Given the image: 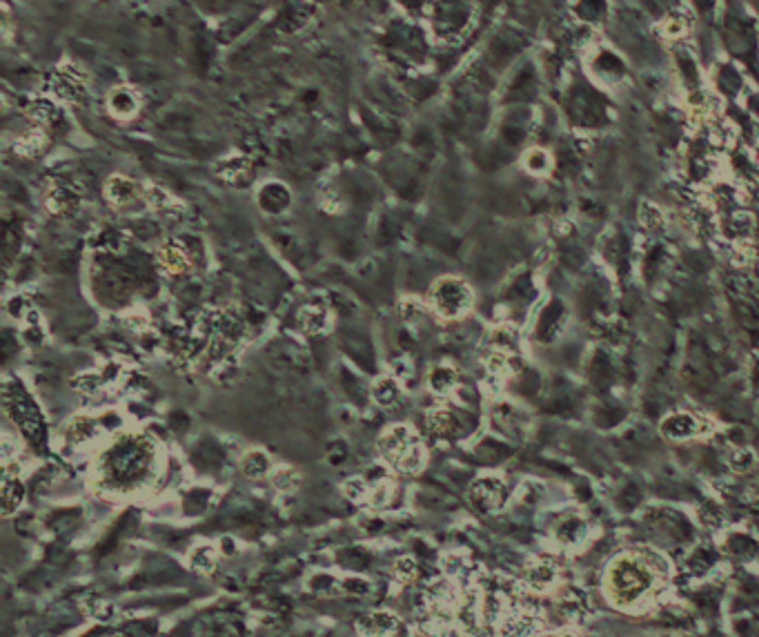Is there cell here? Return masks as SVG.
<instances>
[{"label": "cell", "mask_w": 759, "mask_h": 637, "mask_svg": "<svg viewBox=\"0 0 759 637\" xmlns=\"http://www.w3.org/2000/svg\"><path fill=\"white\" fill-rule=\"evenodd\" d=\"M158 450L149 437L141 432L118 435L100 452L96 464V481L108 493H134L154 479Z\"/></svg>", "instance_id": "cell-1"}, {"label": "cell", "mask_w": 759, "mask_h": 637, "mask_svg": "<svg viewBox=\"0 0 759 637\" xmlns=\"http://www.w3.org/2000/svg\"><path fill=\"white\" fill-rule=\"evenodd\" d=\"M378 452L388 466L405 475H415L426 466V448L410 426H392L378 439Z\"/></svg>", "instance_id": "cell-2"}, {"label": "cell", "mask_w": 759, "mask_h": 637, "mask_svg": "<svg viewBox=\"0 0 759 637\" xmlns=\"http://www.w3.org/2000/svg\"><path fill=\"white\" fill-rule=\"evenodd\" d=\"M652 586V570L637 557H619L608 570V588L617 604L639 599Z\"/></svg>", "instance_id": "cell-3"}, {"label": "cell", "mask_w": 759, "mask_h": 637, "mask_svg": "<svg viewBox=\"0 0 759 637\" xmlns=\"http://www.w3.org/2000/svg\"><path fill=\"white\" fill-rule=\"evenodd\" d=\"M430 306L444 318H459L473 306V290L457 277L439 279L430 290Z\"/></svg>", "instance_id": "cell-4"}, {"label": "cell", "mask_w": 759, "mask_h": 637, "mask_svg": "<svg viewBox=\"0 0 759 637\" xmlns=\"http://www.w3.org/2000/svg\"><path fill=\"white\" fill-rule=\"evenodd\" d=\"M354 629L361 637H410L405 621L390 611L363 613L354 621Z\"/></svg>", "instance_id": "cell-5"}, {"label": "cell", "mask_w": 759, "mask_h": 637, "mask_svg": "<svg viewBox=\"0 0 759 637\" xmlns=\"http://www.w3.org/2000/svg\"><path fill=\"white\" fill-rule=\"evenodd\" d=\"M52 92L63 101H81L87 92V76L81 67L71 63H60L50 79Z\"/></svg>", "instance_id": "cell-6"}, {"label": "cell", "mask_w": 759, "mask_h": 637, "mask_svg": "<svg viewBox=\"0 0 759 637\" xmlns=\"http://www.w3.org/2000/svg\"><path fill=\"white\" fill-rule=\"evenodd\" d=\"M470 504L481 512H492L504 506L506 502V483L499 477H479L473 481V486L468 490Z\"/></svg>", "instance_id": "cell-7"}, {"label": "cell", "mask_w": 759, "mask_h": 637, "mask_svg": "<svg viewBox=\"0 0 759 637\" xmlns=\"http://www.w3.org/2000/svg\"><path fill=\"white\" fill-rule=\"evenodd\" d=\"M5 403H7V411L13 415V421H16L18 426L23 428V432L32 439V442H40V439H42V421H40L38 411L32 403H29V399L25 397V394L16 392L11 397L9 392H5Z\"/></svg>", "instance_id": "cell-8"}, {"label": "cell", "mask_w": 759, "mask_h": 637, "mask_svg": "<svg viewBox=\"0 0 759 637\" xmlns=\"http://www.w3.org/2000/svg\"><path fill=\"white\" fill-rule=\"evenodd\" d=\"M143 196H145V188L129 176L112 174L108 178V183H105V199L114 207H127L136 201H141Z\"/></svg>", "instance_id": "cell-9"}, {"label": "cell", "mask_w": 759, "mask_h": 637, "mask_svg": "<svg viewBox=\"0 0 759 637\" xmlns=\"http://www.w3.org/2000/svg\"><path fill=\"white\" fill-rule=\"evenodd\" d=\"M702 430H704L702 421L690 413H671L661 421V435L666 439H673V442L690 439L695 435H700Z\"/></svg>", "instance_id": "cell-10"}, {"label": "cell", "mask_w": 759, "mask_h": 637, "mask_svg": "<svg viewBox=\"0 0 759 637\" xmlns=\"http://www.w3.org/2000/svg\"><path fill=\"white\" fill-rule=\"evenodd\" d=\"M463 417L452 408H436L428 415V428L439 439H454L463 432Z\"/></svg>", "instance_id": "cell-11"}, {"label": "cell", "mask_w": 759, "mask_h": 637, "mask_svg": "<svg viewBox=\"0 0 759 637\" xmlns=\"http://www.w3.org/2000/svg\"><path fill=\"white\" fill-rule=\"evenodd\" d=\"M81 196L63 183H52L45 192V205L56 217H69L79 210Z\"/></svg>", "instance_id": "cell-12"}, {"label": "cell", "mask_w": 759, "mask_h": 637, "mask_svg": "<svg viewBox=\"0 0 759 637\" xmlns=\"http://www.w3.org/2000/svg\"><path fill=\"white\" fill-rule=\"evenodd\" d=\"M108 110L114 118H120V120H127L132 116L139 114L141 110V98L139 94L134 92L132 87L127 85H118L114 87L110 96H108Z\"/></svg>", "instance_id": "cell-13"}, {"label": "cell", "mask_w": 759, "mask_h": 637, "mask_svg": "<svg viewBox=\"0 0 759 637\" xmlns=\"http://www.w3.org/2000/svg\"><path fill=\"white\" fill-rule=\"evenodd\" d=\"M216 174L225 183L243 185L252 174V163L245 156H227L216 165Z\"/></svg>", "instance_id": "cell-14"}, {"label": "cell", "mask_w": 759, "mask_h": 637, "mask_svg": "<svg viewBox=\"0 0 759 637\" xmlns=\"http://www.w3.org/2000/svg\"><path fill=\"white\" fill-rule=\"evenodd\" d=\"M0 502H3V515L5 517H11L16 512L23 502H25V486L18 477H13L11 473L3 475V488H0Z\"/></svg>", "instance_id": "cell-15"}, {"label": "cell", "mask_w": 759, "mask_h": 637, "mask_svg": "<svg viewBox=\"0 0 759 637\" xmlns=\"http://www.w3.org/2000/svg\"><path fill=\"white\" fill-rule=\"evenodd\" d=\"M156 259H158V265L163 268V272H167V275H183L190 265L187 250L180 243L163 246L156 254Z\"/></svg>", "instance_id": "cell-16"}, {"label": "cell", "mask_w": 759, "mask_h": 637, "mask_svg": "<svg viewBox=\"0 0 759 637\" xmlns=\"http://www.w3.org/2000/svg\"><path fill=\"white\" fill-rule=\"evenodd\" d=\"M96 432H98L96 419L81 415V417H74V419L69 421L65 437H67V442H69L71 446H83V444H87V442H92V439L96 437Z\"/></svg>", "instance_id": "cell-17"}, {"label": "cell", "mask_w": 759, "mask_h": 637, "mask_svg": "<svg viewBox=\"0 0 759 637\" xmlns=\"http://www.w3.org/2000/svg\"><path fill=\"white\" fill-rule=\"evenodd\" d=\"M299 323L301 328L308 332V335H321V332L328 328L330 318H328V310L321 306V303H308L306 308L299 314Z\"/></svg>", "instance_id": "cell-18"}, {"label": "cell", "mask_w": 759, "mask_h": 637, "mask_svg": "<svg viewBox=\"0 0 759 637\" xmlns=\"http://www.w3.org/2000/svg\"><path fill=\"white\" fill-rule=\"evenodd\" d=\"M190 566L196 570V573H203V575H209L214 573L216 566H219V553L212 544H199L194 546L192 553H190Z\"/></svg>", "instance_id": "cell-19"}, {"label": "cell", "mask_w": 759, "mask_h": 637, "mask_svg": "<svg viewBox=\"0 0 759 637\" xmlns=\"http://www.w3.org/2000/svg\"><path fill=\"white\" fill-rule=\"evenodd\" d=\"M241 470H243V473H245L250 479H263V477L270 475L272 461H270V457H267L263 450H250V452L243 454Z\"/></svg>", "instance_id": "cell-20"}, {"label": "cell", "mask_w": 759, "mask_h": 637, "mask_svg": "<svg viewBox=\"0 0 759 637\" xmlns=\"http://www.w3.org/2000/svg\"><path fill=\"white\" fill-rule=\"evenodd\" d=\"M428 388H430L434 394H448V392H452L454 388H457V370H454L452 366H446V363L432 368L430 374H428Z\"/></svg>", "instance_id": "cell-21"}, {"label": "cell", "mask_w": 759, "mask_h": 637, "mask_svg": "<svg viewBox=\"0 0 759 637\" xmlns=\"http://www.w3.org/2000/svg\"><path fill=\"white\" fill-rule=\"evenodd\" d=\"M261 207L272 212V214H279L287 205H290V192H287L281 183H270L267 188L261 190Z\"/></svg>", "instance_id": "cell-22"}, {"label": "cell", "mask_w": 759, "mask_h": 637, "mask_svg": "<svg viewBox=\"0 0 759 637\" xmlns=\"http://www.w3.org/2000/svg\"><path fill=\"white\" fill-rule=\"evenodd\" d=\"M494 419L499 426H504V430H510V432L523 430V426L528 423V417L523 415V411H519V408L512 403H499L494 411Z\"/></svg>", "instance_id": "cell-23"}, {"label": "cell", "mask_w": 759, "mask_h": 637, "mask_svg": "<svg viewBox=\"0 0 759 637\" xmlns=\"http://www.w3.org/2000/svg\"><path fill=\"white\" fill-rule=\"evenodd\" d=\"M372 399L383 406V408H390L394 406L399 399H401V390H399V384L394 381L392 377H381L376 379V384L372 386Z\"/></svg>", "instance_id": "cell-24"}, {"label": "cell", "mask_w": 759, "mask_h": 637, "mask_svg": "<svg viewBox=\"0 0 759 637\" xmlns=\"http://www.w3.org/2000/svg\"><path fill=\"white\" fill-rule=\"evenodd\" d=\"M308 588L314 595H323V597H334L341 593V578L330 573H316L312 575V580L308 584Z\"/></svg>", "instance_id": "cell-25"}, {"label": "cell", "mask_w": 759, "mask_h": 637, "mask_svg": "<svg viewBox=\"0 0 759 637\" xmlns=\"http://www.w3.org/2000/svg\"><path fill=\"white\" fill-rule=\"evenodd\" d=\"M523 168H526L530 174H535V176H543V174H548V172H550V168H552V159H550V154H548V151H545V149H541V147H533V149H528V151H526V156H523Z\"/></svg>", "instance_id": "cell-26"}, {"label": "cell", "mask_w": 759, "mask_h": 637, "mask_svg": "<svg viewBox=\"0 0 759 637\" xmlns=\"http://www.w3.org/2000/svg\"><path fill=\"white\" fill-rule=\"evenodd\" d=\"M272 483H274V488L281 493H292L301 483V475L292 466H281L272 473Z\"/></svg>", "instance_id": "cell-27"}, {"label": "cell", "mask_w": 759, "mask_h": 637, "mask_svg": "<svg viewBox=\"0 0 759 637\" xmlns=\"http://www.w3.org/2000/svg\"><path fill=\"white\" fill-rule=\"evenodd\" d=\"M552 580H555V570H552L550 564H535V566L528 568L526 582H528L530 588L543 590V588H548L552 584Z\"/></svg>", "instance_id": "cell-28"}, {"label": "cell", "mask_w": 759, "mask_h": 637, "mask_svg": "<svg viewBox=\"0 0 759 637\" xmlns=\"http://www.w3.org/2000/svg\"><path fill=\"white\" fill-rule=\"evenodd\" d=\"M372 593V584L363 578H357V575H347V578H341V593L339 595H347V597H368Z\"/></svg>", "instance_id": "cell-29"}, {"label": "cell", "mask_w": 759, "mask_h": 637, "mask_svg": "<svg viewBox=\"0 0 759 637\" xmlns=\"http://www.w3.org/2000/svg\"><path fill=\"white\" fill-rule=\"evenodd\" d=\"M419 578V564L415 557H399L394 562V580L401 584H412Z\"/></svg>", "instance_id": "cell-30"}, {"label": "cell", "mask_w": 759, "mask_h": 637, "mask_svg": "<svg viewBox=\"0 0 759 637\" xmlns=\"http://www.w3.org/2000/svg\"><path fill=\"white\" fill-rule=\"evenodd\" d=\"M584 535H586V524L581 520H568L559 526V539H564L566 544L579 541Z\"/></svg>", "instance_id": "cell-31"}, {"label": "cell", "mask_w": 759, "mask_h": 637, "mask_svg": "<svg viewBox=\"0 0 759 637\" xmlns=\"http://www.w3.org/2000/svg\"><path fill=\"white\" fill-rule=\"evenodd\" d=\"M42 143H45V139H42L40 132H29L27 136H23V139L16 143V151H21V154H25V156H34V154H38V151H40Z\"/></svg>", "instance_id": "cell-32"}, {"label": "cell", "mask_w": 759, "mask_h": 637, "mask_svg": "<svg viewBox=\"0 0 759 637\" xmlns=\"http://www.w3.org/2000/svg\"><path fill=\"white\" fill-rule=\"evenodd\" d=\"M664 36L668 38H681L686 32H688V23L684 16H677V13H673V16H668L664 21Z\"/></svg>", "instance_id": "cell-33"}, {"label": "cell", "mask_w": 759, "mask_h": 637, "mask_svg": "<svg viewBox=\"0 0 759 637\" xmlns=\"http://www.w3.org/2000/svg\"><path fill=\"white\" fill-rule=\"evenodd\" d=\"M639 221L648 227V230H655V227H659L664 223V214L655 207V205H648L644 203L642 205V212H639Z\"/></svg>", "instance_id": "cell-34"}, {"label": "cell", "mask_w": 759, "mask_h": 637, "mask_svg": "<svg viewBox=\"0 0 759 637\" xmlns=\"http://www.w3.org/2000/svg\"><path fill=\"white\" fill-rule=\"evenodd\" d=\"M343 493L347 495V497H350V499H354V502H359V499H366L368 495H370V490H368V486H366V483H363V479H347L345 483H343Z\"/></svg>", "instance_id": "cell-35"}, {"label": "cell", "mask_w": 759, "mask_h": 637, "mask_svg": "<svg viewBox=\"0 0 759 637\" xmlns=\"http://www.w3.org/2000/svg\"><path fill=\"white\" fill-rule=\"evenodd\" d=\"M712 564V555H710V551H704V549H700V551H697L693 557H690V562H688V566H690V570H695V573H704V570H708V566Z\"/></svg>", "instance_id": "cell-36"}, {"label": "cell", "mask_w": 759, "mask_h": 637, "mask_svg": "<svg viewBox=\"0 0 759 637\" xmlns=\"http://www.w3.org/2000/svg\"><path fill=\"white\" fill-rule=\"evenodd\" d=\"M89 606H92V615L98 617V619H112L114 617V606L108 604L105 599H94Z\"/></svg>", "instance_id": "cell-37"}, {"label": "cell", "mask_w": 759, "mask_h": 637, "mask_svg": "<svg viewBox=\"0 0 759 637\" xmlns=\"http://www.w3.org/2000/svg\"><path fill=\"white\" fill-rule=\"evenodd\" d=\"M731 464H733V468H737V470H748V468L753 466V454H751L748 450H737L735 457L731 459Z\"/></svg>", "instance_id": "cell-38"}, {"label": "cell", "mask_w": 759, "mask_h": 637, "mask_svg": "<svg viewBox=\"0 0 759 637\" xmlns=\"http://www.w3.org/2000/svg\"><path fill=\"white\" fill-rule=\"evenodd\" d=\"M419 312H421V306L417 303V299H405V303H403V316H405V318H415Z\"/></svg>", "instance_id": "cell-39"}, {"label": "cell", "mask_w": 759, "mask_h": 637, "mask_svg": "<svg viewBox=\"0 0 759 637\" xmlns=\"http://www.w3.org/2000/svg\"><path fill=\"white\" fill-rule=\"evenodd\" d=\"M125 637H136V635H125Z\"/></svg>", "instance_id": "cell-40"}]
</instances>
